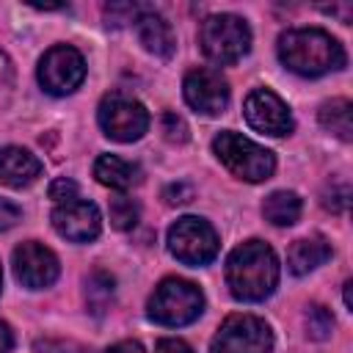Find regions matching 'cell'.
Returning a JSON list of instances; mask_svg holds the SVG:
<instances>
[{"label":"cell","instance_id":"obj_1","mask_svg":"<svg viewBox=\"0 0 353 353\" xmlns=\"http://www.w3.org/2000/svg\"><path fill=\"white\" fill-rule=\"evenodd\" d=\"M279 284V259L262 240H245L226 259V287L237 301H265Z\"/></svg>","mask_w":353,"mask_h":353},{"label":"cell","instance_id":"obj_2","mask_svg":"<svg viewBox=\"0 0 353 353\" xmlns=\"http://www.w3.org/2000/svg\"><path fill=\"white\" fill-rule=\"evenodd\" d=\"M281 63L301 77H320L345 66L342 44L320 28H292L279 36Z\"/></svg>","mask_w":353,"mask_h":353},{"label":"cell","instance_id":"obj_3","mask_svg":"<svg viewBox=\"0 0 353 353\" xmlns=\"http://www.w3.org/2000/svg\"><path fill=\"white\" fill-rule=\"evenodd\" d=\"M212 152L234 176H240L245 182H262L276 168V157L270 149H265V146L254 143L251 138H243L240 132H232V130H223L215 135Z\"/></svg>","mask_w":353,"mask_h":353},{"label":"cell","instance_id":"obj_4","mask_svg":"<svg viewBox=\"0 0 353 353\" xmlns=\"http://www.w3.org/2000/svg\"><path fill=\"white\" fill-rule=\"evenodd\" d=\"M146 312L160 325H188L204 312V295L193 281L185 279H165L154 287Z\"/></svg>","mask_w":353,"mask_h":353},{"label":"cell","instance_id":"obj_5","mask_svg":"<svg viewBox=\"0 0 353 353\" xmlns=\"http://www.w3.org/2000/svg\"><path fill=\"white\" fill-rule=\"evenodd\" d=\"M201 52L215 63H234L251 47V30L245 19L234 14H212L199 28Z\"/></svg>","mask_w":353,"mask_h":353},{"label":"cell","instance_id":"obj_6","mask_svg":"<svg viewBox=\"0 0 353 353\" xmlns=\"http://www.w3.org/2000/svg\"><path fill=\"white\" fill-rule=\"evenodd\" d=\"M273 331L262 317L229 314L212 336L210 353H270Z\"/></svg>","mask_w":353,"mask_h":353},{"label":"cell","instance_id":"obj_7","mask_svg":"<svg viewBox=\"0 0 353 353\" xmlns=\"http://www.w3.org/2000/svg\"><path fill=\"white\" fill-rule=\"evenodd\" d=\"M168 251L182 262V265H207L218 254V234L215 229L196 215L179 218L168 229Z\"/></svg>","mask_w":353,"mask_h":353},{"label":"cell","instance_id":"obj_8","mask_svg":"<svg viewBox=\"0 0 353 353\" xmlns=\"http://www.w3.org/2000/svg\"><path fill=\"white\" fill-rule=\"evenodd\" d=\"M97 116H99L102 132L108 138H113V141H121V143L138 141L149 130L146 108L138 99L124 97V94H108L99 102V113Z\"/></svg>","mask_w":353,"mask_h":353},{"label":"cell","instance_id":"obj_9","mask_svg":"<svg viewBox=\"0 0 353 353\" xmlns=\"http://www.w3.org/2000/svg\"><path fill=\"white\" fill-rule=\"evenodd\" d=\"M83 77H85V61L69 44L50 47L39 61V83L47 94H55V97L72 94L83 83Z\"/></svg>","mask_w":353,"mask_h":353},{"label":"cell","instance_id":"obj_10","mask_svg":"<svg viewBox=\"0 0 353 353\" xmlns=\"http://www.w3.org/2000/svg\"><path fill=\"white\" fill-rule=\"evenodd\" d=\"M243 113H245V121L256 130V132H265V135H287L292 132V116H290V108L287 102L268 91V88H256L245 97V105H243Z\"/></svg>","mask_w":353,"mask_h":353},{"label":"cell","instance_id":"obj_11","mask_svg":"<svg viewBox=\"0 0 353 353\" xmlns=\"http://www.w3.org/2000/svg\"><path fill=\"white\" fill-rule=\"evenodd\" d=\"M182 91H185V99L193 110L204 113V116H218L226 102H229V83L221 72L215 69H193L185 74V83H182Z\"/></svg>","mask_w":353,"mask_h":353},{"label":"cell","instance_id":"obj_12","mask_svg":"<svg viewBox=\"0 0 353 353\" xmlns=\"http://www.w3.org/2000/svg\"><path fill=\"white\" fill-rule=\"evenodd\" d=\"M14 273L28 290H44L58 279L61 265L47 245L28 240L14 248Z\"/></svg>","mask_w":353,"mask_h":353},{"label":"cell","instance_id":"obj_13","mask_svg":"<svg viewBox=\"0 0 353 353\" xmlns=\"http://www.w3.org/2000/svg\"><path fill=\"white\" fill-rule=\"evenodd\" d=\"M52 226L61 237H66L72 243H88L99 234L102 218H99L97 204H91L85 199H72L52 210Z\"/></svg>","mask_w":353,"mask_h":353},{"label":"cell","instance_id":"obj_14","mask_svg":"<svg viewBox=\"0 0 353 353\" xmlns=\"http://www.w3.org/2000/svg\"><path fill=\"white\" fill-rule=\"evenodd\" d=\"M41 176V160L22 146L0 149V182L8 188H28Z\"/></svg>","mask_w":353,"mask_h":353},{"label":"cell","instance_id":"obj_15","mask_svg":"<svg viewBox=\"0 0 353 353\" xmlns=\"http://www.w3.org/2000/svg\"><path fill=\"white\" fill-rule=\"evenodd\" d=\"M135 33H138V41L143 44L146 52H152L157 58H171V52L176 47V39H174L171 25L157 11L143 8L135 17Z\"/></svg>","mask_w":353,"mask_h":353},{"label":"cell","instance_id":"obj_16","mask_svg":"<svg viewBox=\"0 0 353 353\" xmlns=\"http://www.w3.org/2000/svg\"><path fill=\"white\" fill-rule=\"evenodd\" d=\"M94 176L97 182H102L105 188L113 190H130L132 185L141 182V168L119 154H99L94 163Z\"/></svg>","mask_w":353,"mask_h":353},{"label":"cell","instance_id":"obj_17","mask_svg":"<svg viewBox=\"0 0 353 353\" xmlns=\"http://www.w3.org/2000/svg\"><path fill=\"white\" fill-rule=\"evenodd\" d=\"M328 256H331V245L325 243V237H320V234L303 237V240H295L292 243V248L287 254V268L295 276H306L309 270L320 268Z\"/></svg>","mask_w":353,"mask_h":353},{"label":"cell","instance_id":"obj_18","mask_svg":"<svg viewBox=\"0 0 353 353\" xmlns=\"http://www.w3.org/2000/svg\"><path fill=\"white\" fill-rule=\"evenodd\" d=\"M301 210H303V204H301L298 193H292V190H276L262 204V215L273 226H292L301 218Z\"/></svg>","mask_w":353,"mask_h":353},{"label":"cell","instance_id":"obj_19","mask_svg":"<svg viewBox=\"0 0 353 353\" xmlns=\"http://www.w3.org/2000/svg\"><path fill=\"white\" fill-rule=\"evenodd\" d=\"M320 124L331 130L336 138L350 141L353 138V105L347 99H331L320 108Z\"/></svg>","mask_w":353,"mask_h":353},{"label":"cell","instance_id":"obj_20","mask_svg":"<svg viewBox=\"0 0 353 353\" xmlns=\"http://www.w3.org/2000/svg\"><path fill=\"white\" fill-rule=\"evenodd\" d=\"M110 301H113V279L105 270H94L85 279V303H88L91 314L102 317L108 312Z\"/></svg>","mask_w":353,"mask_h":353},{"label":"cell","instance_id":"obj_21","mask_svg":"<svg viewBox=\"0 0 353 353\" xmlns=\"http://www.w3.org/2000/svg\"><path fill=\"white\" fill-rule=\"evenodd\" d=\"M108 210H110V223L121 232H127L138 223V204L130 196H113Z\"/></svg>","mask_w":353,"mask_h":353},{"label":"cell","instance_id":"obj_22","mask_svg":"<svg viewBox=\"0 0 353 353\" xmlns=\"http://www.w3.org/2000/svg\"><path fill=\"white\" fill-rule=\"evenodd\" d=\"M331 328H334L331 312H328L325 306H320V303H312V306L306 309V334H309L312 339H325V336L331 334Z\"/></svg>","mask_w":353,"mask_h":353},{"label":"cell","instance_id":"obj_23","mask_svg":"<svg viewBox=\"0 0 353 353\" xmlns=\"http://www.w3.org/2000/svg\"><path fill=\"white\" fill-rule=\"evenodd\" d=\"M350 204V185L347 182H331L323 190V207L331 212H345Z\"/></svg>","mask_w":353,"mask_h":353},{"label":"cell","instance_id":"obj_24","mask_svg":"<svg viewBox=\"0 0 353 353\" xmlns=\"http://www.w3.org/2000/svg\"><path fill=\"white\" fill-rule=\"evenodd\" d=\"M163 135L171 143H185L188 141V124L176 113H163Z\"/></svg>","mask_w":353,"mask_h":353},{"label":"cell","instance_id":"obj_25","mask_svg":"<svg viewBox=\"0 0 353 353\" xmlns=\"http://www.w3.org/2000/svg\"><path fill=\"white\" fill-rule=\"evenodd\" d=\"M50 199H52V201H58V204L77 199V182H72V179H66V176L55 179V182L50 185Z\"/></svg>","mask_w":353,"mask_h":353},{"label":"cell","instance_id":"obj_26","mask_svg":"<svg viewBox=\"0 0 353 353\" xmlns=\"http://www.w3.org/2000/svg\"><path fill=\"white\" fill-rule=\"evenodd\" d=\"M36 353H88L77 342H63V339H44L36 342Z\"/></svg>","mask_w":353,"mask_h":353},{"label":"cell","instance_id":"obj_27","mask_svg":"<svg viewBox=\"0 0 353 353\" xmlns=\"http://www.w3.org/2000/svg\"><path fill=\"white\" fill-rule=\"evenodd\" d=\"M141 11H143L141 6H130V3H127V6H116V3H110V6L105 8L108 22H116V25H119V22H135V17H138Z\"/></svg>","mask_w":353,"mask_h":353},{"label":"cell","instance_id":"obj_28","mask_svg":"<svg viewBox=\"0 0 353 353\" xmlns=\"http://www.w3.org/2000/svg\"><path fill=\"white\" fill-rule=\"evenodd\" d=\"M163 199H165L168 204H185V201L193 199V188H190L188 182H174V185H168V188L163 190Z\"/></svg>","mask_w":353,"mask_h":353},{"label":"cell","instance_id":"obj_29","mask_svg":"<svg viewBox=\"0 0 353 353\" xmlns=\"http://www.w3.org/2000/svg\"><path fill=\"white\" fill-rule=\"evenodd\" d=\"M17 221H19V207L14 201H8V199H0V232L11 229Z\"/></svg>","mask_w":353,"mask_h":353},{"label":"cell","instance_id":"obj_30","mask_svg":"<svg viewBox=\"0 0 353 353\" xmlns=\"http://www.w3.org/2000/svg\"><path fill=\"white\" fill-rule=\"evenodd\" d=\"M154 353H193V347L182 339H160Z\"/></svg>","mask_w":353,"mask_h":353},{"label":"cell","instance_id":"obj_31","mask_svg":"<svg viewBox=\"0 0 353 353\" xmlns=\"http://www.w3.org/2000/svg\"><path fill=\"white\" fill-rule=\"evenodd\" d=\"M14 83V69H11V61L0 52V91H8Z\"/></svg>","mask_w":353,"mask_h":353},{"label":"cell","instance_id":"obj_32","mask_svg":"<svg viewBox=\"0 0 353 353\" xmlns=\"http://www.w3.org/2000/svg\"><path fill=\"white\" fill-rule=\"evenodd\" d=\"M108 353H143V347H141V342H135V339H124V342H116Z\"/></svg>","mask_w":353,"mask_h":353},{"label":"cell","instance_id":"obj_33","mask_svg":"<svg viewBox=\"0 0 353 353\" xmlns=\"http://www.w3.org/2000/svg\"><path fill=\"white\" fill-rule=\"evenodd\" d=\"M11 347H14V334H11L8 323L0 320V353H11Z\"/></svg>","mask_w":353,"mask_h":353},{"label":"cell","instance_id":"obj_34","mask_svg":"<svg viewBox=\"0 0 353 353\" xmlns=\"http://www.w3.org/2000/svg\"><path fill=\"white\" fill-rule=\"evenodd\" d=\"M323 11H328V14H339L342 22H350V6H331V8H323Z\"/></svg>","mask_w":353,"mask_h":353},{"label":"cell","instance_id":"obj_35","mask_svg":"<svg viewBox=\"0 0 353 353\" xmlns=\"http://www.w3.org/2000/svg\"><path fill=\"white\" fill-rule=\"evenodd\" d=\"M0 284H3V273H0Z\"/></svg>","mask_w":353,"mask_h":353}]
</instances>
